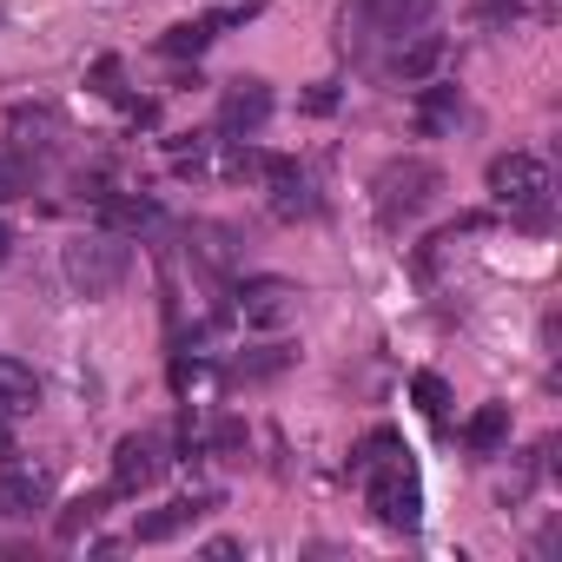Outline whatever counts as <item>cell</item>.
<instances>
[{
  "instance_id": "1",
  "label": "cell",
  "mask_w": 562,
  "mask_h": 562,
  "mask_svg": "<svg viewBox=\"0 0 562 562\" xmlns=\"http://www.w3.org/2000/svg\"><path fill=\"white\" fill-rule=\"evenodd\" d=\"M483 186H490V199L516 218V225H529V232H542L549 225V166L536 159V153H496L490 159V172H483Z\"/></svg>"
},
{
  "instance_id": "2",
  "label": "cell",
  "mask_w": 562,
  "mask_h": 562,
  "mask_svg": "<svg viewBox=\"0 0 562 562\" xmlns=\"http://www.w3.org/2000/svg\"><path fill=\"white\" fill-rule=\"evenodd\" d=\"M443 192V172L430 159H384L378 179H371V199H378V225L384 232H404L411 218H424Z\"/></svg>"
},
{
  "instance_id": "3",
  "label": "cell",
  "mask_w": 562,
  "mask_h": 562,
  "mask_svg": "<svg viewBox=\"0 0 562 562\" xmlns=\"http://www.w3.org/2000/svg\"><path fill=\"white\" fill-rule=\"evenodd\" d=\"M358 476H364V503H371V516H378L384 529L411 536V529L424 522V483H417V470H411V450H397V457H384V463H371V470H358Z\"/></svg>"
},
{
  "instance_id": "4",
  "label": "cell",
  "mask_w": 562,
  "mask_h": 562,
  "mask_svg": "<svg viewBox=\"0 0 562 562\" xmlns=\"http://www.w3.org/2000/svg\"><path fill=\"white\" fill-rule=\"evenodd\" d=\"M126 238L120 232H80L67 251H60V271H67V285L80 299H113L126 285Z\"/></svg>"
},
{
  "instance_id": "5",
  "label": "cell",
  "mask_w": 562,
  "mask_h": 562,
  "mask_svg": "<svg viewBox=\"0 0 562 562\" xmlns=\"http://www.w3.org/2000/svg\"><path fill=\"white\" fill-rule=\"evenodd\" d=\"M238 318L245 325H258V331H278V325H292L299 318V285L292 278H245L238 285Z\"/></svg>"
},
{
  "instance_id": "6",
  "label": "cell",
  "mask_w": 562,
  "mask_h": 562,
  "mask_svg": "<svg viewBox=\"0 0 562 562\" xmlns=\"http://www.w3.org/2000/svg\"><path fill=\"white\" fill-rule=\"evenodd\" d=\"M159 470H166L159 437L133 430V437H120V443H113V496H146V490L159 483Z\"/></svg>"
},
{
  "instance_id": "7",
  "label": "cell",
  "mask_w": 562,
  "mask_h": 562,
  "mask_svg": "<svg viewBox=\"0 0 562 562\" xmlns=\"http://www.w3.org/2000/svg\"><path fill=\"white\" fill-rule=\"evenodd\" d=\"M258 186H265V199H271L278 218H318V192H312V172L299 159H271Z\"/></svg>"
},
{
  "instance_id": "8",
  "label": "cell",
  "mask_w": 562,
  "mask_h": 562,
  "mask_svg": "<svg viewBox=\"0 0 562 562\" xmlns=\"http://www.w3.org/2000/svg\"><path fill=\"white\" fill-rule=\"evenodd\" d=\"M265 120H271V87H265V80H232V87L218 93V133L251 139Z\"/></svg>"
},
{
  "instance_id": "9",
  "label": "cell",
  "mask_w": 562,
  "mask_h": 562,
  "mask_svg": "<svg viewBox=\"0 0 562 562\" xmlns=\"http://www.w3.org/2000/svg\"><path fill=\"white\" fill-rule=\"evenodd\" d=\"M54 496V470H27V463H0V516H34Z\"/></svg>"
},
{
  "instance_id": "10",
  "label": "cell",
  "mask_w": 562,
  "mask_h": 562,
  "mask_svg": "<svg viewBox=\"0 0 562 562\" xmlns=\"http://www.w3.org/2000/svg\"><path fill=\"white\" fill-rule=\"evenodd\" d=\"M218 503L212 496H172V503H159L153 516H139L133 522V542H172V536H186L199 516H212Z\"/></svg>"
},
{
  "instance_id": "11",
  "label": "cell",
  "mask_w": 562,
  "mask_h": 562,
  "mask_svg": "<svg viewBox=\"0 0 562 562\" xmlns=\"http://www.w3.org/2000/svg\"><path fill=\"white\" fill-rule=\"evenodd\" d=\"M443 54H450V41H443V34H404V41H397L391 74H397L404 87H424V80L443 67Z\"/></svg>"
},
{
  "instance_id": "12",
  "label": "cell",
  "mask_w": 562,
  "mask_h": 562,
  "mask_svg": "<svg viewBox=\"0 0 562 562\" xmlns=\"http://www.w3.org/2000/svg\"><path fill=\"white\" fill-rule=\"evenodd\" d=\"M27 411H41V378H34V364L0 358V424H8V417H27Z\"/></svg>"
},
{
  "instance_id": "13",
  "label": "cell",
  "mask_w": 562,
  "mask_h": 562,
  "mask_svg": "<svg viewBox=\"0 0 562 562\" xmlns=\"http://www.w3.org/2000/svg\"><path fill=\"white\" fill-rule=\"evenodd\" d=\"M457 120H463V93L424 80V87H417V126H424V133H450Z\"/></svg>"
},
{
  "instance_id": "14",
  "label": "cell",
  "mask_w": 562,
  "mask_h": 562,
  "mask_svg": "<svg viewBox=\"0 0 562 562\" xmlns=\"http://www.w3.org/2000/svg\"><path fill=\"white\" fill-rule=\"evenodd\" d=\"M430 14H437V0H378V34H391V41L424 34Z\"/></svg>"
},
{
  "instance_id": "15",
  "label": "cell",
  "mask_w": 562,
  "mask_h": 562,
  "mask_svg": "<svg viewBox=\"0 0 562 562\" xmlns=\"http://www.w3.org/2000/svg\"><path fill=\"white\" fill-rule=\"evenodd\" d=\"M463 443L476 450V457H490V450H503L509 443V404H483L470 424H463Z\"/></svg>"
},
{
  "instance_id": "16",
  "label": "cell",
  "mask_w": 562,
  "mask_h": 562,
  "mask_svg": "<svg viewBox=\"0 0 562 562\" xmlns=\"http://www.w3.org/2000/svg\"><path fill=\"white\" fill-rule=\"evenodd\" d=\"M8 133H14V153L27 159V146H41V153L54 146V133H60V120H54L47 106H21V113L8 120Z\"/></svg>"
},
{
  "instance_id": "17",
  "label": "cell",
  "mask_w": 562,
  "mask_h": 562,
  "mask_svg": "<svg viewBox=\"0 0 562 562\" xmlns=\"http://www.w3.org/2000/svg\"><path fill=\"white\" fill-rule=\"evenodd\" d=\"M218 27H225V21H179V27H166V34H159V54H172V60L205 54V47L218 41Z\"/></svg>"
},
{
  "instance_id": "18",
  "label": "cell",
  "mask_w": 562,
  "mask_h": 562,
  "mask_svg": "<svg viewBox=\"0 0 562 562\" xmlns=\"http://www.w3.org/2000/svg\"><path fill=\"white\" fill-rule=\"evenodd\" d=\"M100 509H106V496H74V503L54 516V536H60V542H80V536L100 522Z\"/></svg>"
},
{
  "instance_id": "19",
  "label": "cell",
  "mask_w": 562,
  "mask_h": 562,
  "mask_svg": "<svg viewBox=\"0 0 562 562\" xmlns=\"http://www.w3.org/2000/svg\"><path fill=\"white\" fill-rule=\"evenodd\" d=\"M411 397H417V411H424L430 424H443V417H450V384H443L437 371H417V384H411Z\"/></svg>"
},
{
  "instance_id": "20",
  "label": "cell",
  "mask_w": 562,
  "mask_h": 562,
  "mask_svg": "<svg viewBox=\"0 0 562 562\" xmlns=\"http://www.w3.org/2000/svg\"><path fill=\"white\" fill-rule=\"evenodd\" d=\"M245 443H251V437H245V424H238V417H218V424H212V443H205V450H212L218 463H245Z\"/></svg>"
},
{
  "instance_id": "21",
  "label": "cell",
  "mask_w": 562,
  "mask_h": 562,
  "mask_svg": "<svg viewBox=\"0 0 562 562\" xmlns=\"http://www.w3.org/2000/svg\"><path fill=\"white\" fill-rule=\"evenodd\" d=\"M338 27H345V34H338V47L351 54V47L378 27V0H345V21H338Z\"/></svg>"
},
{
  "instance_id": "22",
  "label": "cell",
  "mask_w": 562,
  "mask_h": 562,
  "mask_svg": "<svg viewBox=\"0 0 562 562\" xmlns=\"http://www.w3.org/2000/svg\"><path fill=\"white\" fill-rule=\"evenodd\" d=\"M27 192H34L27 159H21V153H0V205H14V199H27Z\"/></svg>"
},
{
  "instance_id": "23",
  "label": "cell",
  "mask_w": 562,
  "mask_h": 562,
  "mask_svg": "<svg viewBox=\"0 0 562 562\" xmlns=\"http://www.w3.org/2000/svg\"><path fill=\"white\" fill-rule=\"evenodd\" d=\"M100 218H106V225H126V232H139V225H153L159 212H153V199H106V205H100Z\"/></svg>"
},
{
  "instance_id": "24",
  "label": "cell",
  "mask_w": 562,
  "mask_h": 562,
  "mask_svg": "<svg viewBox=\"0 0 562 562\" xmlns=\"http://www.w3.org/2000/svg\"><path fill=\"white\" fill-rule=\"evenodd\" d=\"M285 358H292L285 345H265L258 358H238V378H278V371H285Z\"/></svg>"
},
{
  "instance_id": "25",
  "label": "cell",
  "mask_w": 562,
  "mask_h": 562,
  "mask_svg": "<svg viewBox=\"0 0 562 562\" xmlns=\"http://www.w3.org/2000/svg\"><path fill=\"white\" fill-rule=\"evenodd\" d=\"M331 106H338V87H331V80H325V87H312V93H305V113H318V120H325V113H331Z\"/></svg>"
},
{
  "instance_id": "26",
  "label": "cell",
  "mask_w": 562,
  "mask_h": 562,
  "mask_svg": "<svg viewBox=\"0 0 562 562\" xmlns=\"http://www.w3.org/2000/svg\"><path fill=\"white\" fill-rule=\"evenodd\" d=\"M8 251H14V232H8V225H0V265H8Z\"/></svg>"
},
{
  "instance_id": "27",
  "label": "cell",
  "mask_w": 562,
  "mask_h": 562,
  "mask_svg": "<svg viewBox=\"0 0 562 562\" xmlns=\"http://www.w3.org/2000/svg\"><path fill=\"white\" fill-rule=\"evenodd\" d=\"M8 457H14V443H8V430H0V463H8Z\"/></svg>"
}]
</instances>
